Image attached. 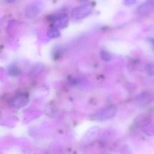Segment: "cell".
Wrapping results in <instances>:
<instances>
[{
    "label": "cell",
    "mask_w": 154,
    "mask_h": 154,
    "mask_svg": "<svg viewBox=\"0 0 154 154\" xmlns=\"http://www.w3.org/2000/svg\"><path fill=\"white\" fill-rule=\"evenodd\" d=\"M47 35L50 38L55 39L57 38L60 37V29L56 27H53V28L48 29L47 31Z\"/></svg>",
    "instance_id": "cell-9"
},
{
    "label": "cell",
    "mask_w": 154,
    "mask_h": 154,
    "mask_svg": "<svg viewBox=\"0 0 154 154\" xmlns=\"http://www.w3.org/2000/svg\"><path fill=\"white\" fill-rule=\"evenodd\" d=\"M153 11L154 5L148 1L141 4L136 8V14L140 17H147L151 14Z\"/></svg>",
    "instance_id": "cell-4"
},
{
    "label": "cell",
    "mask_w": 154,
    "mask_h": 154,
    "mask_svg": "<svg viewBox=\"0 0 154 154\" xmlns=\"http://www.w3.org/2000/svg\"><path fill=\"white\" fill-rule=\"evenodd\" d=\"M8 73L11 76H17L21 73V70L19 69L17 66L14 64H12L8 68Z\"/></svg>",
    "instance_id": "cell-10"
},
{
    "label": "cell",
    "mask_w": 154,
    "mask_h": 154,
    "mask_svg": "<svg viewBox=\"0 0 154 154\" xmlns=\"http://www.w3.org/2000/svg\"><path fill=\"white\" fill-rule=\"evenodd\" d=\"M152 121V117L149 114L147 113H143V114H139L135 117L134 120V124L137 127H144L147 125L150 124Z\"/></svg>",
    "instance_id": "cell-6"
},
{
    "label": "cell",
    "mask_w": 154,
    "mask_h": 154,
    "mask_svg": "<svg viewBox=\"0 0 154 154\" xmlns=\"http://www.w3.org/2000/svg\"><path fill=\"white\" fill-rule=\"evenodd\" d=\"M42 8L41 5L38 3H32L27 5L25 9V15L29 19H33L37 17L41 12Z\"/></svg>",
    "instance_id": "cell-5"
},
{
    "label": "cell",
    "mask_w": 154,
    "mask_h": 154,
    "mask_svg": "<svg viewBox=\"0 0 154 154\" xmlns=\"http://www.w3.org/2000/svg\"><path fill=\"white\" fill-rule=\"evenodd\" d=\"M150 42H151V43L153 44V48H154V39L151 38V39H150Z\"/></svg>",
    "instance_id": "cell-15"
},
{
    "label": "cell",
    "mask_w": 154,
    "mask_h": 154,
    "mask_svg": "<svg viewBox=\"0 0 154 154\" xmlns=\"http://www.w3.org/2000/svg\"><path fill=\"white\" fill-rule=\"evenodd\" d=\"M92 11H93V7L90 5H84L75 8L71 13V16L73 20H78L87 17L91 14Z\"/></svg>",
    "instance_id": "cell-2"
},
{
    "label": "cell",
    "mask_w": 154,
    "mask_h": 154,
    "mask_svg": "<svg viewBox=\"0 0 154 154\" xmlns=\"http://www.w3.org/2000/svg\"><path fill=\"white\" fill-rule=\"evenodd\" d=\"M145 72L147 75H154V64H148L145 67Z\"/></svg>",
    "instance_id": "cell-12"
},
{
    "label": "cell",
    "mask_w": 154,
    "mask_h": 154,
    "mask_svg": "<svg viewBox=\"0 0 154 154\" xmlns=\"http://www.w3.org/2000/svg\"><path fill=\"white\" fill-rule=\"evenodd\" d=\"M69 21V20L67 15H60V17L55 19L54 26V27L59 29H64L65 27L67 26Z\"/></svg>",
    "instance_id": "cell-8"
},
{
    "label": "cell",
    "mask_w": 154,
    "mask_h": 154,
    "mask_svg": "<svg viewBox=\"0 0 154 154\" xmlns=\"http://www.w3.org/2000/svg\"><path fill=\"white\" fill-rule=\"evenodd\" d=\"M153 102H154V91L152 90H146L142 92L135 99V104L138 106H144Z\"/></svg>",
    "instance_id": "cell-3"
},
{
    "label": "cell",
    "mask_w": 154,
    "mask_h": 154,
    "mask_svg": "<svg viewBox=\"0 0 154 154\" xmlns=\"http://www.w3.org/2000/svg\"><path fill=\"white\" fill-rule=\"evenodd\" d=\"M100 57H101V58L104 60V61H106V62L110 61V60L112 59V56H111V54L106 51H101Z\"/></svg>",
    "instance_id": "cell-11"
},
{
    "label": "cell",
    "mask_w": 154,
    "mask_h": 154,
    "mask_svg": "<svg viewBox=\"0 0 154 154\" xmlns=\"http://www.w3.org/2000/svg\"><path fill=\"white\" fill-rule=\"evenodd\" d=\"M5 2H6L8 3H14L16 2V0H4Z\"/></svg>",
    "instance_id": "cell-14"
},
{
    "label": "cell",
    "mask_w": 154,
    "mask_h": 154,
    "mask_svg": "<svg viewBox=\"0 0 154 154\" xmlns=\"http://www.w3.org/2000/svg\"><path fill=\"white\" fill-rule=\"evenodd\" d=\"M117 109L115 107H106V108H104L102 109H100L99 111H96L95 113H93L90 116V119L94 120V121H106V120H111L113 117H115L117 115Z\"/></svg>",
    "instance_id": "cell-1"
},
{
    "label": "cell",
    "mask_w": 154,
    "mask_h": 154,
    "mask_svg": "<svg viewBox=\"0 0 154 154\" xmlns=\"http://www.w3.org/2000/svg\"><path fill=\"white\" fill-rule=\"evenodd\" d=\"M29 104L28 96L20 95L16 96L11 101V105L14 108H22L26 107Z\"/></svg>",
    "instance_id": "cell-7"
},
{
    "label": "cell",
    "mask_w": 154,
    "mask_h": 154,
    "mask_svg": "<svg viewBox=\"0 0 154 154\" xmlns=\"http://www.w3.org/2000/svg\"><path fill=\"white\" fill-rule=\"evenodd\" d=\"M147 1L150 2H151V3H153V4L154 5V0H147Z\"/></svg>",
    "instance_id": "cell-16"
},
{
    "label": "cell",
    "mask_w": 154,
    "mask_h": 154,
    "mask_svg": "<svg viewBox=\"0 0 154 154\" xmlns=\"http://www.w3.org/2000/svg\"><path fill=\"white\" fill-rule=\"evenodd\" d=\"M137 0H123V4H124L125 5L129 6L135 4Z\"/></svg>",
    "instance_id": "cell-13"
}]
</instances>
